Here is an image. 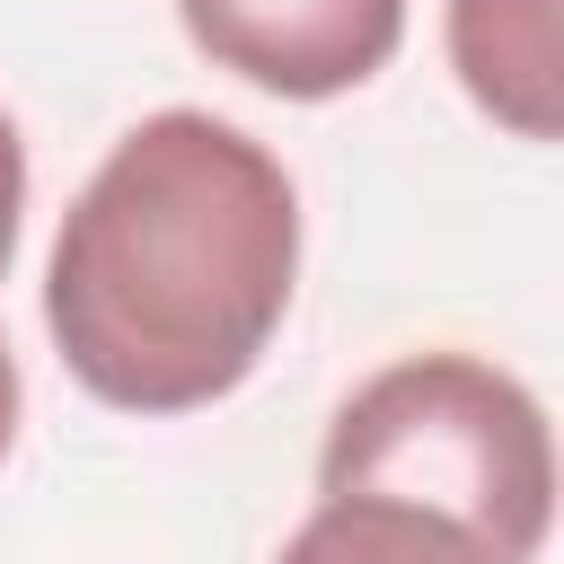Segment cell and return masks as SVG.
I'll return each mask as SVG.
<instances>
[{
	"mask_svg": "<svg viewBox=\"0 0 564 564\" xmlns=\"http://www.w3.org/2000/svg\"><path fill=\"white\" fill-rule=\"evenodd\" d=\"M291 282L300 194L282 159L229 115L159 106L70 194L44 264V326L97 405L194 414L264 361Z\"/></svg>",
	"mask_w": 564,
	"mask_h": 564,
	"instance_id": "obj_1",
	"label": "cell"
},
{
	"mask_svg": "<svg viewBox=\"0 0 564 564\" xmlns=\"http://www.w3.org/2000/svg\"><path fill=\"white\" fill-rule=\"evenodd\" d=\"M317 494L423 502L458 520L494 564H538L555 520L546 405L476 352H405L335 405Z\"/></svg>",
	"mask_w": 564,
	"mask_h": 564,
	"instance_id": "obj_2",
	"label": "cell"
},
{
	"mask_svg": "<svg viewBox=\"0 0 564 564\" xmlns=\"http://www.w3.org/2000/svg\"><path fill=\"white\" fill-rule=\"evenodd\" d=\"M176 18L212 70L291 106L379 79L405 44V0H176Z\"/></svg>",
	"mask_w": 564,
	"mask_h": 564,
	"instance_id": "obj_3",
	"label": "cell"
},
{
	"mask_svg": "<svg viewBox=\"0 0 564 564\" xmlns=\"http://www.w3.org/2000/svg\"><path fill=\"white\" fill-rule=\"evenodd\" d=\"M449 70L520 141L564 132V53H555V0H449Z\"/></svg>",
	"mask_w": 564,
	"mask_h": 564,
	"instance_id": "obj_4",
	"label": "cell"
},
{
	"mask_svg": "<svg viewBox=\"0 0 564 564\" xmlns=\"http://www.w3.org/2000/svg\"><path fill=\"white\" fill-rule=\"evenodd\" d=\"M273 564H494L458 520L388 494H317V511L282 538Z\"/></svg>",
	"mask_w": 564,
	"mask_h": 564,
	"instance_id": "obj_5",
	"label": "cell"
},
{
	"mask_svg": "<svg viewBox=\"0 0 564 564\" xmlns=\"http://www.w3.org/2000/svg\"><path fill=\"white\" fill-rule=\"evenodd\" d=\"M18 212H26V141H18V123L0 115V273H9V256H18Z\"/></svg>",
	"mask_w": 564,
	"mask_h": 564,
	"instance_id": "obj_6",
	"label": "cell"
},
{
	"mask_svg": "<svg viewBox=\"0 0 564 564\" xmlns=\"http://www.w3.org/2000/svg\"><path fill=\"white\" fill-rule=\"evenodd\" d=\"M9 441H18V352L0 335V458H9Z\"/></svg>",
	"mask_w": 564,
	"mask_h": 564,
	"instance_id": "obj_7",
	"label": "cell"
}]
</instances>
